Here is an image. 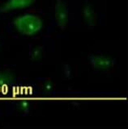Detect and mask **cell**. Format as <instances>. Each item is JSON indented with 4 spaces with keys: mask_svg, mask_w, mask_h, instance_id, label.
Instances as JSON below:
<instances>
[{
    "mask_svg": "<svg viewBox=\"0 0 128 129\" xmlns=\"http://www.w3.org/2000/svg\"><path fill=\"white\" fill-rule=\"evenodd\" d=\"M14 24L22 35L33 36L41 30L43 21L40 16L34 14H25L15 19Z\"/></svg>",
    "mask_w": 128,
    "mask_h": 129,
    "instance_id": "6da1fadb",
    "label": "cell"
},
{
    "mask_svg": "<svg viewBox=\"0 0 128 129\" xmlns=\"http://www.w3.org/2000/svg\"><path fill=\"white\" fill-rule=\"evenodd\" d=\"M88 61L95 73L99 74H108L114 70L116 60L101 52H93L88 56Z\"/></svg>",
    "mask_w": 128,
    "mask_h": 129,
    "instance_id": "7a4b0ae2",
    "label": "cell"
},
{
    "mask_svg": "<svg viewBox=\"0 0 128 129\" xmlns=\"http://www.w3.org/2000/svg\"><path fill=\"white\" fill-rule=\"evenodd\" d=\"M54 19L57 26L60 29L64 30L68 22V7L63 0H58L54 8Z\"/></svg>",
    "mask_w": 128,
    "mask_h": 129,
    "instance_id": "3957f363",
    "label": "cell"
},
{
    "mask_svg": "<svg viewBox=\"0 0 128 129\" xmlns=\"http://www.w3.org/2000/svg\"><path fill=\"white\" fill-rule=\"evenodd\" d=\"M35 2L36 0H7L0 8V13L4 14L12 11L25 9L33 5Z\"/></svg>",
    "mask_w": 128,
    "mask_h": 129,
    "instance_id": "277c9868",
    "label": "cell"
}]
</instances>
